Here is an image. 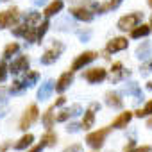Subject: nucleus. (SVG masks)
I'll return each mask as SVG.
<instances>
[{
    "label": "nucleus",
    "instance_id": "6",
    "mask_svg": "<svg viewBox=\"0 0 152 152\" xmlns=\"http://www.w3.org/2000/svg\"><path fill=\"white\" fill-rule=\"evenodd\" d=\"M107 77V72L104 68H91L84 73V79L91 84H97V83H102L104 79Z\"/></svg>",
    "mask_w": 152,
    "mask_h": 152
},
{
    "label": "nucleus",
    "instance_id": "31",
    "mask_svg": "<svg viewBox=\"0 0 152 152\" xmlns=\"http://www.w3.org/2000/svg\"><path fill=\"white\" fill-rule=\"evenodd\" d=\"M7 113V99L6 97H0V118Z\"/></svg>",
    "mask_w": 152,
    "mask_h": 152
},
{
    "label": "nucleus",
    "instance_id": "22",
    "mask_svg": "<svg viewBox=\"0 0 152 152\" xmlns=\"http://www.w3.org/2000/svg\"><path fill=\"white\" fill-rule=\"evenodd\" d=\"M32 141H34V136H32L31 132H27L25 136H22V138L15 143V148H16V150H23V148H27Z\"/></svg>",
    "mask_w": 152,
    "mask_h": 152
},
{
    "label": "nucleus",
    "instance_id": "17",
    "mask_svg": "<svg viewBox=\"0 0 152 152\" xmlns=\"http://www.w3.org/2000/svg\"><path fill=\"white\" fill-rule=\"evenodd\" d=\"M63 6H64V4H63V0H54L52 4H48V6L45 7V13H43V15L50 18V16L57 15V13H59V11L63 9Z\"/></svg>",
    "mask_w": 152,
    "mask_h": 152
},
{
    "label": "nucleus",
    "instance_id": "8",
    "mask_svg": "<svg viewBox=\"0 0 152 152\" xmlns=\"http://www.w3.org/2000/svg\"><path fill=\"white\" fill-rule=\"evenodd\" d=\"M70 15L73 18L81 20V22H91L93 20V13L88 7H84V6H81V7H72L70 9Z\"/></svg>",
    "mask_w": 152,
    "mask_h": 152
},
{
    "label": "nucleus",
    "instance_id": "44",
    "mask_svg": "<svg viewBox=\"0 0 152 152\" xmlns=\"http://www.w3.org/2000/svg\"><path fill=\"white\" fill-rule=\"evenodd\" d=\"M147 125H148V127H150V129H152V118H150V120H148V122H147Z\"/></svg>",
    "mask_w": 152,
    "mask_h": 152
},
{
    "label": "nucleus",
    "instance_id": "45",
    "mask_svg": "<svg viewBox=\"0 0 152 152\" xmlns=\"http://www.w3.org/2000/svg\"><path fill=\"white\" fill-rule=\"evenodd\" d=\"M147 88H148V90H152V83H148V84H147Z\"/></svg>",
    "mask_w": 152,
    "mask_h": 152
},
{
    "label": "nucleus",
    "instance_id": "34",
    "mask_svg": "<svg viewBox=\"0 0 152 152\" xmlns=\"http://www.w3.org/2000/svg\"><path fill=\"white\" fill-rule=\"evenodd\" d=\"M25 25H15V29H13V34L15 36H23L25 34Z\"/></svg>",
    "mask_w": 152,
    "mask_h": 152
},
{
    "label": "nucleus",
    "instance_id": "9",
    "mask_svg": "<svg viewBox=\"0 0 152 152\" xmlns=\"http://www.w3.org/2000/svg\"><path fill=\"white\" fill-rule=\"evenodd\" d=\"M7 70L13 72V73H22V72L29 70V59H27V56H18V57L11 63V66H9Z\"/></svg>",
    "mask_w": 152,
    "mask_h": 152
},
{
    "label": "nucleus",
    "instance_id": "12",
    "mask_svg": "<svg viewBox=\"0 0 152 152\" xmlns=\"http://www.w3.org/2000/svg\"><path fill=\"white\" fill-rule=\"evenodd\" d=\"M132 120V113L131 111H125V113H120L115 120H113V125L111 127H115V129H124V127H127V124Z\"/></svg>",
    "mask_w": 152,
    "mask_h": 152
},
{
    "label": "nucleus",
    "instance_id": "19",
    "mask_svg": "<svg viewBox=\"0 0 152 152\" xmlns=\"http://www.w3.org/2000/svg\"><path fill=\"white\" fill-rule=\"evenodd\" d=\"M148 32H150V27L148 25H136L134 29H131V38L140 39V38H145Z\"/></svg>",
    "mask_w": 152,
    "mask_h": 152
},
{
    "label": "nucleus",
    "instance_id": "43",
    "mask_svg": "<svg viewBox=\"0 0 152 152\" xmlns=\"http://www.w3.org/2000/svg\"><path fill=\"white\" fill-rule=\"evenodd\" d=\"M32 2H34L36 6H43V4H47V0H32Z\"/></svg>",
    "mask_w": 152,
    "mask_h": 152
},
{
    "label": "nucleus",
    "instance_id": "20",
    "mask_svg": "<svg viewBox=\"0 0 152 152\" xmlns=\"http://www.w3.org/2000/svg\"><path fill=\"white\" fill-rule=\"evenodd\" d=\"M124 91H125L127 95H134V97H136L134 100H141V99H143V93H141V90L138 88L136 83H129L127 86H124Z\"/></svg>",
    "mask_w": 152,
    "mask_h": 152
},
{
    "label": "nucleus",
    "instance_id": "33",
    "mask_svg": "<svg viewBox=\"0 0 152 152\" xmlns=\"http://www.w3.org/2000/svg\"><path fill=\"white\" fill-rule=\"evenodd\" d=\"M70 118V113H68V109H63V111H59V115L56 116V120L57 122H66Z\"/></svg>",
    "mask_w": 152,
    "mask_h": 152
},
{
    "label": "nucleus",
    "instance_id": "37",
    "mask_svg": "<svg viewBox=\"0 0 152 152\" xmlns=\"http://www.w3.org/2000/svg\"><path fill=\"white\" fill-rule=\"evenodd\" d=\"M125 152H150V147L145 145V147H138V148H131V150H125Z\"/></svg>",
    "mask_w": 152,
    "mask_h": 152
},
{
    "label": "nucleus",
    "instance_id": "38",
    "mask_svg": "<svg viewBox=\"0 0 152 152\" xmlns=\"http://www.w3.org/2000/svg\"><path fill=\"white\" fill-rule=\"evenodd\" d=\"M79 129H81V125H79V124H70V125L66 127V131H68V132H77Z\"/></svg>",
    "mask_w": 152,
    "mask_h": 152
},
{
    "label": "nucleus",
    "instance_id": "15",
    "mask_svg": "<svg viewBox=\"0 0 152 152\" xmlns=\"http://www.w3.org/2000/svg\"><path fill=\"white\" fill-rule=\"evenodd\" d=\"M41 22H43V20H41V15L32 11V13H29L27 18H25V27H29V29H38Z\"/></svg>",
    "mask_w": 152,
    "mask_h": 152
},
{
    "label": "nucleus",
    "instance_id": "16",
    "mask_svg": "<svg viewBox=\"0 0 152 152\" xmlns=\"http://www.w3.org/2000/svg\"><path fill=\"white\" fill-rule=\"evenodd\" d=\"M136 56H138L140 59H148V57L152 56V45H150L148 41H143V43L136 48Z\"/></svg>",
    "mask_w": 152,
    "mask_h": 152
},
{
    "label": "nucleus",
    "instance_id": "3",
    "mask_svg": "<svg viewBox=\"0 0 152 152\" xmlns=\"http://www.w3.org/2000/svg\"><path fill=\"white\" fill-rule=\"evenodd\" d=\"M107 134H109V127H104V129H100V131L90 132V134L86 136V143H88L91 148H100V147L104 145V140H106Z\"/></svg>",
    "mask_w": 152,
    "mask_h": 152
},
{
    "label": "nucleus",
    "instance_id": "36",
    "mask_svg": "<svg viewBox=\"0 0 152 152\" xmlns=\"http://www.w3.org/2000/svg\"><path fill=\"white\" fill-rule=\"evenodd\" d=\"M150 72H152V59H150L147 64L141 66V75H147V73H150Z\"/></svg>",
    "mask_w": 152,
    "mask_h": 152
},
{
    "label": "nucleus",
    "instance_id": "40",
    "mask_svg": "<svg viewBox=\"0 0 152 152\" xmlns=\"http://www.w3.org/2000/svg\"><path fill=\"white\" fill-rule=\"evenodd\" d=\"M43 148H45V147H43V145L39 143V145H36V147H32V148H31V150H27V152H41Z\"/></svg>",
    "mask_w": 152,
    "mask_h": 152
},
{
    "label": "nucleus",
    "instance_id": "32",
    "mask_svg": "<svg viewBox=\"0 0 152 152\" xmlns=\"http://www.w3.org/2000/svg\"><path fill=\"white\" fill-rule=\"evenodd\" d=\"M7 79V64L0 63V83H4Z\"/></svg>",
    "mask_w": 152,
    "mask_h": 152
},
{
    "label": "nucleus",
    "instance_id": "47",
    "mask_svg": "<svg viewBox=\"0 0 152 152\" xmlns=\"http://www.w3.org/2000/svg\"><path fill=\"white\" fill-rule=\"evenodd\" d=\"M148 6H150V7H152V0H148Z\"/></svg>",
    "mask_w": 152,
    "mask_h": 152
},
{
    "label": "nucleus",
    "instance_id": "26",
    "mask_svg": "<svg viewBox=\"0 0 152 152\" xmlns=\"http://www.w3.org/2000/svg\"><path fill=\"white\" fill-rule=\"evenodd\" d=\"M20 50V45L18 43H9L6 48H4V59H9V57H13L16 52Z\"/></svg>",
    "mask_w": 152,
    "mask_h": 152
},
{
    "label": "nucleus",
    "instance_id": "14",
    "mask_svg": "<svg viewBox=\"0 0 152 152\" xmlns=\"http://www.w3.org/2000/svg\"><path fill=\"white\" fill-rule=\"evenodd\" d=\"M106 104H107L109 107L120 109V107L124 106V100L118 97V93H115V91H107V93H106Z\"/></svg>",
    "mask_w": 152,
    "mask_h": 152
},
{
    "label": "nucleus",
    "instance_id": "24",
    "mask_svg": "<svg viewBox=\"0 0 152 152\" xmlns=\"http://www.w3.org/2000/svg\"><path fill=\"white\" fill-rule=\"evenodd\" d=\"M38 79H39V73H38V72H27V73H25V79H23L25 88L34 86V84L38 83Z\"/></svg>",
    "mask_w": 152,
    "mask_h": 152
},
{
    "label": "nucleus",
    "instance_id": "1",
    "mask_svg": "<svg viewBox=\"0 0 152 152\" xmlns=\"http://www.w3.org/2000/svg\"><path fill=\"white\" fill-rule=\"evenodd\" d=\"M64 50V45L61 43V41H57V39H54V43H52V47L41 56V64H52V63H56V59L61 56V52Z\"/></svg>",
    "mask_w": 152,
    "mask_h": 152
},
{
    "label": "nucleus",
    "instance_id": "29",
    "mask_svg": "<svg viewBox=\"0 0 152 152\" xmlns=\"http://www.w3.org/2000/svg\"><path fill=\"white\" fill-rule=\"evenodd\" d=\"M23 90H25V84H23V83H20V81H15V83H13V86L9 88V91H11L13 95H16V93H22Z\"/></svg>",
    "mask_w": 152,
    "mask_h": 152
},
{
    "label": "nucleus",
    "instance_id": "10",
    "mask_svg": "<svg viewBox=\"0 0 152 152\" xmlns=\"http://www.w3.org/2000/svg\"><path fill=\"white\" fill-rule=\"evenodd\" d=\"M73 83V73L72 72H66V73H63L61 77L57 79V83H56V91H59V93H63L64 90H68V86Z\"/></svg>",
    "mask_w": 152,
    "mask_h": 152
},
{
    "label": "nucleus",
    "instance_id": "18",
    "mask_svg": "<svg viewBox=\"0 0 152 152\" xmlns=\"http://www.w3.org/2000/svg\"><path fill=\"white\" fill-rule=\"evenodd\" d=\"M111 72H113V79H115V81H120L122 77H125V75H131V72H129V70H124L122 63H113Z\"/></svg>",
    "mask_w": 152,
    "mask_h": 152
},
{
    "label": "nucleus",
    "instance_id": "39",
    "mask_svg": "<svg viewBox=\"0 0 152 152\" xmlns=\"http://www.w3.org/2000/svg\"><path fill=\"white\" fill-rule=\"evenodd\" d=\"M120 4H122V0H111V2H107L109 9H115V7H118Z\"/></svg>",
    "mask_w": 152,
    "mask_h": 152
},
{
    "label": "nucleus",
    "instance_id": "30",
    "mask_svg": "<svg viewBox=\"0 0 152 152\" xmlns=\"http://www.w3.org/2000/svg\"><path fill=\"white\" fill-rule=\"evenodd\" d=\"M68 113H70V116H77V115L83 113V106H81V104H73V106L68 109Z\"/></svg>",
    "mask_w": 152,
    "mask_h": 152
},
{
    "label": "nucleus",
    "instance_id": "35",
    "mask_svg": "<svg viewBox=\"0 0 152 152\" xmlns=\"http://www.w3.org/2000/svg\"><path fill=\"white\" fill-rule=\"evenodd\" d=\"M64 152H83V147H81L79 143H73V145H70L68 148H64Z\"/></svg>",
    "mask_w": 152,
    "mask_h": 152
},
{
    "label": "nucleus",
    "instance_id": "7",
    "mask_svg": "<svg viewBox=\"0 0 152 152\" xmlns=\"http://www.w3.org/2000/svg\"><path fill=\"white\" fill-rule=\"evenodd\" d=\"M97 57V52H91V50H88V52H83L81 56H77V59L73 61V64H72V70H81V68H84L86 64H90L93 59Z\"/></svg>",
    "mask_w": 152,
    "mask_h": 152
},
{
    "label": "nucleus",
    "instance_id": "23",
    "mask_svg": "<svg viewBox=\"0 0 152 152\" xmlns=\"http://www.w3.org/2000/svg\"><path fill=\"white\" fill-rule=\"evenodd\" d=\"M52 111H54V107H48L45 113H43V118H41V122H43V125H45V129H52V125H54V115H52Z\"/></svg>",
    "mask_w": 152,
    "mask_h": 152
},
{
    "label": "nucleus",
    "instance_id": "21",
    "mask_svg": "<svg viewBox=\"0 0 152 152\" xmlns=\"http://www.w3.org/2000/svg\"><path fill=\"white\" fill-rule=\"evenodd\" d=\"M93 124H95V111L90 107L86 113H84V118H83V124H81V127L86 131V129H90V127H93Z\"/></svg>",
    "mask_w": 152,
    "mask_h": 152
},
{
    "label": "nucleus",
    "instance_id": "4",
    "mask_svg": "<svg viewBox=\"0 0 152 152\" xmlns=\"http://www.w3.org/2000/svg\"><path fill=\"white\" fill-rule=\"evenodd\" d=\"M20 18V11L18 7H11L7 11H2L0 13V29H6V27H11L18 22Z\"/></svg>",
    "mask_w": 152,
    "mask_h": 152
},
{
    "label": "nucleus",
    "instance_id": "41",
    "mask_svg": "<svg viewBox=\"0 0 152 152\" xmlns=\"http://www.w3.org/2000/svg\"><path fill=\"white\" fill-rule=\"evenodd\" d=\"M64 102H66V99H64V97H59V99L56 100V107H61Z\"/></svg>",
    "mask_w": 152,
    "mask_h": 152
},
{
    "label": "nucleus",
    "instance_id": "46",
    "mask_svg": "<svg viewBox=\"0 0 152 152\" xmlns=\"http://www.w3.org/2000/svg\"><path fill=\"white\" fill-rule=\"evenodd\" d=\"M148 27H150V32H152V16H150V25Z\"/></svg>",
    "mask_w": 152,
    "mask_h": 152
},
{
    "label": "nucleus",
    "instance_id": "25",
    "mask_svg": "<svg viewBox=\"0 0 152 152\" xmlns=\"http://www.w3.org/2000/svg\"><path fill=\"white\" fill-rule=\"evenodd\" d=\"M56 141H57V136H56L54 132H50V131L41 136V145H43V147H54Z\"/></svg>",
    "mask_w": 152,
    "mask_h": 152
},
{
    "label": "nucleus",
    "instance_id": "27",
    "mask_svg": "<svg viewBox=\"0 0 152 152\" xmlns=\"http://www.w3.org/2000/svg\"><path fill=\"white\" fill-rule=\"evenodd\" d=\"M48 25H50V23H48L47 20L39 23V27L36 29V36H38V41H41V38H43V36L47 34V31H48Z\"/></svg>",
    "mask_w": 152,
    "mask_h": 152
},
{
    "label": "nucleus",
    "instance_id": "13",
    "mask_svg": "<svg viewBox=\"0 0 152 152\" xmlns=\"http://www.w3.org/2000/svg\"><path fill=\"white\" fill-rule=\"evenodd\" d=\"M52 91H54V83H52V81H45V83L39 86V90H38V99H39V100H47V99L52 95Z\"/></svg>",
    "mask_w": 152,
    "mask_h": 152
},
{
    "label": "nucleus",
    "instance_id": "5",
    "mask_svg": "<svg viewBox=\"0 0 152 152\" xmlns=\"http://www.w3.org/2000/svg\"><path fill=\"white\" fill-rule=\"evenodd\" d=\"M38 116H39V111H38V106L36 104H32V106H29V109L25 111V115L22 116V120H20V127L18 129H22V131H27L36 120H38Z\"/></svg>",
    "mask_w": 152,
    "mask_h": 152
},
{
    "label": "nucleus",
    "instance_id": "11",
    "mask_svg": "<svg viewBox=\"0 0 152 152\" xmlns=\"http://www.w3.org/2000/svg\"><path fill=\"white\" fill-rule=\"evenodd\" d=\"M129 45L127 38H113L109 43H107V52H120V50H125Z\"/></svg>",
    "mask_w": 152,
    "mask_h": 152
},
{
    "label": "nucleus",
    "instance_id": "2",
    "mask_svg": "<svg viewBox=\"0 0 152 152\" xmlns=\"http://www.w3.org/2000/svg\"><path fill=\"white\" fill-rule=\"evenodd\" d=\"M141 18H143V13H131V15H125V16H122V18L118 20V29H120V31H131V29H134L136 25H140Z\"/></svg>",
    "mask_w": 152,
    "mask_h": 152
},
{
    "label": "nucleus",
    "instance_id": "28",
    "mask_svg": "<svg viewBox=\"0 0 152 152\" xmlns=\"http://www.w3.org/2000/svg\"><path fill=\"white\" fill-rule=\"evenodd\" d=\"M148 115H152V100H148L143 109H138L136 111V116H140V118L141 116H148Z\"/></svg>",
    "mask_w": 152,
    "mask_h": 152
},
{
    "label": "nucleus",
    "instance_id": "48",
    "mask_svg": "<svg viewBox=\"0 0 152 152\" xmlns=\"http://www.w3.org/2000/svg\"><path fill=\"white\" fill-rule=\"evenodd\" d=\"M4 2H7V0H4Z\"/></svg>",
    "mask_w": 152,
    "mask_h": 152
},
{
    "label": "nucleus",
    "instance_id": "42",
    "mask_svg": "<svg viewBox=\"0 0 152 152\" xmlns=\"http://www.w3.org/2000/svg\"><path fill=\"white\" fill-rule=\"evenodd\" d=\"M134 145H136V141H134V140H131V141L125 145V150H131V148H134Z\"/></svg>",
    "mask_w": 152,
    "mask_h": 152
}]
</instances>
